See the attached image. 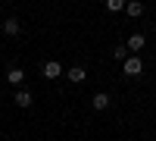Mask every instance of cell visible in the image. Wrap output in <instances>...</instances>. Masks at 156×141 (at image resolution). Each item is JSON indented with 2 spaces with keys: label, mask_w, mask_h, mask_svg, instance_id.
<instances>
[{
  "label": "cell",
  "mask_w": 156,
  "mask_h": 141,
  "mask_svg": "<svg viewBox=\"0 0 156 141\" xmlns=\"http://www.w3.org/2000/svg\"><path fill=\"white\" fill-rule=\"evenodd\" d=\"M125 9H128V16H144V3H125Z\"/></svg>",
  "instance_id": "8"
},
{
  "label": "cell",
  "mask_w": 156,
  "mask_h": 141,
  "mask_svg": "<svg viewBox=\"0 0 156 141\" xmlns=\"http://www.w3.org/2000/svg\"><path fill=\"white\" fill-rule=\"evenodd\" d=\"M106 9L109 13H119V9H125V3H122V0H106Z\"/></svg>",
  "instance_id": "10"
},
{
  "label": "cell",
  "mask_w": 156,
  "mask_h": 141,
  "mask_svg": "<svg viewBox=\"0 0 156 141\" xmlns=\"http://www.w3.org/2000/svg\"><path fill=\"white\" fill-rule=\"evenodd\" d=\"M12 100H16V107H31V94L22 91V88H16V97Z\"/></svg>",
  "instance_id": "3"
},
{
  "label": "cell",
  "mask_w": 156,
  "mask_h": 141,
  "mask_svg": "<svg viewBox=\"0 0 156 141\" xmlns=\"http://www.w3.org/2000/svg\"><path fill=\"white\" fill-rule=\"evenodd\" d=\"M122 69H125V75H140L144 72V63H140V57H128Z\"/></svg>",
  "instance_id": "1"
},
{
  "label": "cell",
  "mask_w": 156,
  "mask_h": 141,
  "mask_svg": "<svg viewBox=\"0 0 156 141\" xmlns=\"http://www.w3.org/2000/svg\"><path fill=\"white\" fill-rule=\"evenodd\" d=\"M22 79H25V72H22V69H16V66L6 72V82H9V85H22Z\"/></svg>",
  "instance_id": "6"
},
{
  "label": "cell",
  "mask_w": 156,
  "mask_h": 141,
  "mask_svg": "<svg viewBox=\"0 0 156 141\" xmlns=\"http://www.w3.org/2000/svg\"><path fill=\"white\" fill-rule=\"evenodd\" d=\"M84 79H87V72H84L81 66H72V69H69V82H75V85H81Z\"/></svg>",
  "instance_id": "4"
},
{
  "label": "cell",
  "mask_w": 156,
  "mask_h": 141,
  "mask_svg": "<svg viewBox=\"0 0 156 141\" xmlns=\"http://www.w3.org/2000/svg\"><path fill=\"white\" fill-rule=\"evenodd\" d=\"M112 57L125 63V60H128V47H122V44H119V47H115V50H112Z\"/></svg>",
  "instance_id": "11"
},
{
  "label": "cell",
  "mask_w": 156,
  "mask_h": 141,
  "mask_svg": "<svg viewBox=\"0 0 156 141\" xmlns=\"http://www.w3.org/2000/svg\"><path fill=\"white\" fill-rule=\"evenodd\" d=\"M144 47V35H131L128 38V50H140Z\"/></svg>",
  "instance_id": "9"
},
{
  "label": "cell",
  "mask_w": 156,
  "mask_h": 141,
  "mask_svg": "<svg viewBox=\"0 0 156 141\" xmlns=\"http://www.w3.org/2000/svg\"><path fill=\"white\" fill-rule=\"evenodd\" d=\"M106 107H109V94H103V91L94 94V110H106Z\"/></svg>",
  "instance_id": "7"
},
{
  "label": "cell",
  "mask_w": 156,
  "mask_h": 141,
  "mask_svg": "<svg viewBox=\"0 0 156 141\" xmlns=\"http://www.w3.org/2000/svg\"><path fill=\"white\" fill-rule=\"evenodd\" d=\"M41 69H44V79H59V75H62V66H59L56 60H47Z\"/></svg>",
  "instance_id": "2"
},
{
  "label": "cell",
  "mask_w": 156,
  "mask_h": 141,
  "mask_svg": "<svg viewBox=\"0 0 156 141\" xmlns=\"http://www.w3.org/2000/svg\"><path fill=\"white\" fill-rule=\"evenodd\" d=\"M19 28H22L19 19H6V22H3V32H6L9 38H16V35H19Z\"/></svg>",
  "instance_id": "5"
}]
</instances>
